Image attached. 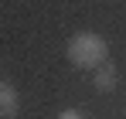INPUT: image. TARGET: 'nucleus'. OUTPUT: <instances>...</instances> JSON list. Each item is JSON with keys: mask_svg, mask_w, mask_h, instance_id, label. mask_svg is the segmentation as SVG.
I'll return each instance as SVG.
<instances>
[{"mask_svg": "<svg viewBox=\"0 0 126 119\" xmlns=\"http://www.w3.org/2000/svg\"><path fill=\"white\" fill-rule=\"evenodd\" d=\"M116 82H119V75H116V65L106 58L102 65H99V72H95V89H99V92H112V89H116Z\"/></svg>", "mask_w": 126, "mask_h": 119, "instance_id": "7ed1b4c3", "label": "nucleus"}, {"mask_svg": "<svg viewBox=\"0 0 126 119\" xmlns=\"http://www.w3.org/2000/svg\"><path fill=\"white\" fill-rule=\"evenodd\" d=\"M21 109V95L10 82H0V119H14Z\"/></svg>", "mask_w": 126, "mask_h": 119, "instance_id": "f03ea898", "label": "nucleus"}, {"mask_svg": "<svg viewBox=\"0 0 126 119\" xmlns=\"http://www.w3.org/2000/svg\"><path fill=\"white\" fill-rule=\"evenodd\" d=\"M58 119H85L79 109H65V112H58Z\"/></svg>", "mask_w": 126, "mask_h": 119, "instance_id": "20e7f679", "label": "nucleus"}, {"mask_svg": "<svg viewBox=\"0 0 126 119\" xmlns=\"http://www.w3.org/2000/svg\"><path fill=\"white\" fill-rule=\"evenodd\" d=\"M106 55H109V44L95 31H82L68 41V58H72L75 68H99L106 61Z\"/></svg>", "mask_w": 126, "mask_h": 119, "instance_id": "f257e3e1", "label": "nucleus"}]
</instances>
